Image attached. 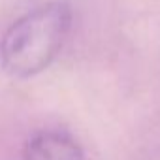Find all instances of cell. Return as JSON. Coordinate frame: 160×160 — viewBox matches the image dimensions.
Segmentation results:
<instances>
[{
  "instance_id": "6da1fadb",
  "label": "cell",
  "mask_w": 160,
  "mask_h": 160,
  "mask_svg": "<svg viewBox=\"0 0 160 160\" xmlns=\"http://www.w3.org/2000/svg\"><path fill=\"white\" fill-rule=\"evenodd\" d=\"M72 28V8L47 2L21 15L0 38V64L4 72L28 79L42 73L60 53Z\"/></svg>"
},
{
  "instance_id": "7a4b0ae2",
  "label": "cell",
  "mask_w": 160,
  "mask_h": 160,
  "mask_svg": "<svg viewBox=\"0 0 160 160\" xmlns=\"http://www.w3.org/2000/svg\"><path fill=\"white\" fill-rule=\"evenodd\" d=\"M23 160H83V151L68 134L47 130L27 141Z\"/></svg>"
}]
</instances>
